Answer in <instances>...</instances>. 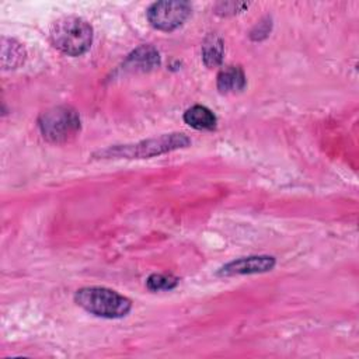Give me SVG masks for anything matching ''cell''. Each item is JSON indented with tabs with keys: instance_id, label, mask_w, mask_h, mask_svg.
Wrapping results in <instances>:
<instances>
[{
	"instance_id": "30bf717a",
	"label": "cell",
	"mask_w": 359,
	"mask_h": 359,
	"mask_svg": "<svg viewBox=\"0 0 359 359\" xmlns=\"http://www.w3.org/2000/svg\"><path fill=\"white\" fill-rule=\"evenodd\" d=\"M184 121L198 130H212L216 128V115L205 105H194L184 112Z\"/></svg>"
},
{
	"instance_id": "ba28073f",
	"label": "cell",
	"mask_w": 359,
	"mask_h": 359,
	"mask_svg": "<svg viewBox=\"0 0 359 359\" xmlns=\"http://www.w3.org/2000/svg\"><path fill=\"white\" fill-rule=\"evenodd\" d=\"M216 86L223 94L241 91L245 87V74L240 66H226L219 72Z\"/></svg>"
},
{
	"instance_id": "277c9868",
	"label": "cell",
	"mask_w": 359,
	"mask_h": 359,
	"mask_svg": "<svg viewBox=\"0 0 359 359\" xmlns=\"http://www.w3.org/2000/svg\"><path fill=\"white\" fill-rule=\"evenodd\" d=\"M38 126L48 142L66 143L79 135L81 123L74 108L69 105H57L41 114Z\"/></svg>"
},
{
	"instance_id": "7c38bea8",
	"label": "cell",
	"mask_w": 359,
	"mask_h": 359,
	"mask_svg": "<svg viewBox=\"0 0 359 359\" xmlns=\"http://www.w3.org/2000/svg\"><path fill=\"white\" fill-rule=\"evenodd\" d=\"M178 285V278L170 273H151L147 280L146 286L147 289L153 292L158 290H171Z\"/></svg>"
},
{
	"instance_id": "4fadbf2b",
	"label": "cell",
	"mask_w": 359,
	"mask_h": 359,
	"mask_svg": "<svg viewBox=\"0 0 359 359\" xmlns=\"http://www.w3.org/2000/svg\"><path fill=\"white\" fill-rule=\"evenodd\" d=\"M248 7V3L240 1H220L216 4V13L220 15H233Z\"/></svg>"
},
{
	"instance_id": "7a4b0ae2",
	"label": "cell",
	"mask_w": 359,
	"mask_h": 359,
	"mask_svg": "<svg viewBox=\"0 0 359 359\" xmlns=\"http://www.w3.org/2000/svg\"><path fill=\"white\" fill-rule=\"evenodd\" d=\"M191 139L184 133H167L150 137L137 143L116 144L98 151L95 156L102 158H149L177 149L189 146Z\"/></svg>"
},
{
	"instance_id": "52a82bcc",
	"label": "cell",
	"mask_w": 359,
	"mask_h": 359,
	"mask_svg": "<svg viewBox=\"0 0 359 359\" xmlns=\"http://www.w3.org/2000/svg\"><path fill=\"white\" fill-rule=\"evenodd\" d=\"M160 66V53L151 45H140L128 55L122 67L128 72H150Z\"/></svg>"
},
{
	"instance_id": "6da1fadb",
	"label": "cell",
	"mask_w": 359,
	"mask_h": 359,
	"mask_svg": "<svg viewBox=\"0 0 359 359\" xmlns=\"http://www.w3.org/2000/svg\"><path fill=\"white\" fill-rule=\"evenodd\" d=\"M50 43L67 56L86 53L93 42V28L88 21L76 15L56 20L49 31Z\"/></svg>"
},
{
	"instance_id": "3957f363",
	"label": "cell",
	"mask_w": 359,
	"mask_h": 359,
	"mask_svg": "<svg viewBox=\"0 0 359 359\" xmlns=\"http://www.w3.org/2000/svg\"><path fill=\"white\" fill-rule=\"evenodd\" d=\"M74 302L87 313L104 318L125 317L132 309V302L128 297L101 286L79 289L74 294Z\"/></svg>"
},
{
	"instance_id": "8fae6325",
	"label": "cell",
	"mask_w": 359,
	"mask_h": 359,
	"mask_svg": "<svg viewBox=\"0 0 359 359\" xmlns=\"http://www.w3.org/2000/svg\"><path fill=\"white\" fill-rule=\"evenodd\" d=\"M224 53L223 39L217 34H209L202 42V60L208 67H216L222 63Z\"/></svg>"
},
{
	"instance_id": "8992f818",
	"label": "cell",
	"mask_w": 359,
	"mask_h": 359,
	"mask_svg": "<svg viewBox=\"0 0 359 359\" xmlns=\"http://www.w3.org/2000/svg\"><path fill=\"white\" fill-rule=\"evenodd\" d=\"M275 266V258L271 255H251L243 257L224 264L217 275L220 276H234V275H250L268 272Z\"/></svg>"
},
{
	"instance_id": "9c48e42d",
	"label": "cell",
	"mask_w": 359,
	"mask_h": 359,
	"mask_svg": "<svg viewBox=\"0 0 359 359\" xmlns=\"http://www.w3.org/2000/svg\"><path fill=\"white\" fill-rule=\"evenodd\" d=\"M27 57L25 48L14 38H1V67L4 70L20 67Z\"/></svg>"
},
{
	"instance_id": "5b68a950",
	"label": "cell",
	"mask_w": 359,
	"mask_h": 359,
	"mask_svg": "<svg viewBox=\"0 0 359 359\" xmlns=\"http://www.w3.org/2000/svg\"><path fill=\"white\" fill-rule=\"evenodd\" d=\"M191 14V4L181 0H163L153 3L147 11L151 27L160 31H174L181 27Z\"/></svg>"
}]
</instances>
